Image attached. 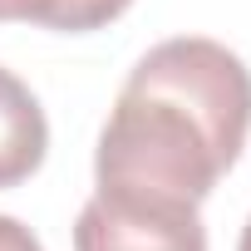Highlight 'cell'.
<instances>
[{
    "label": "cell",
    "mask_w": 251,
    "mask_h": 251,
    "mask_svg": "<svg viewBox=\"0 0 251 251\" xmlns=\"http://www.w3.org/2000/svg\"><path fill=\"white\" fill-rule=\"evenodd\" d=\"M251 133V69L207 35L153 45L99 133L94 182L113 202L202 207Z\"/></svg>",
    "instance_id": "1"
},
{
    "label": "cell",
    "mask_w": 251,
    "mask_h": 251,
    "mask_svg": "<svg viewBox=\"0 0 251 251\" xmlns=\"http://www.w3.org/2000/svg\"><path fill=\"white\" fill-rule=\"evenodd\" d=\"M74 251H207L197 207H138L94 192L74 222Z\"/></svg>",
    "instance_id": "2"
},
{
    "label": "cell",
    "mask_w": 251,
    "mask_h": 251,
    "mask_svg": "<svg viewBox=\"0 0 251 251\" xmlns=\"http://www.w3.org/2000/svg\"><path fill=\"white\" fill-rule=\"evenodd\" d=\"M45 148H50V123L40 99L10 69H0V187H20L25 177H35Z\"/></svg>",
    "instance_id": "3"
},
{
    "label": "cell",
    "mask_w": 251,
    "mask_h": 251,
    "mask_svg": "<svg viewBox=\"0 0 251 251\" xmlns=\"http://www.w3.org/2000/svg\"><path fill=\"white\" fill-rule=\"evenodd\" d=\"M133 0H5V20L59 30V35H89L113 25Z\"/></svg>",
    "instance_id": "4"
},
{
    "label": "cell",
    "mask_w": 251,
    "mask_h": 251,
    "mask_svg": "<svg viewBox=\"0 0 251 251\" xmlns=\"http://www.w3.org/2000/svg\"><path fill=\"white\" fill-rule=\"evenodd\" d=\"M0 251H45V246H40V236H35L20 217H5V212H0Z\"/></svg>",
    "instance_id": "5"
},
{
    "label": "cell",
    "mask_w": 251,
    "mask_h": 251,
    "mask_svg": "<svg viewBox=\"0 0 251 251\" xmlns=\"http://www.w3.org/2000/svg\"><path fill=\"white\" fill-rule=\"evenodd\" d=\"M236 251H251V217H246V226H241V241H236Z\"/></svg>",
    "instance_id": "6"
},
{
    "label": "cell",
    "mask_w": 251,
    "mask_h": 251,
    "mask_svg": "<svg viewBox=\"0 0 251 251\" xmlns=\"http://www.w3.org/2000/svg\"><path fill=\"white\" fill-rule=\"evenodd\" d=\"M0 20H5V0H0Z\"/></svg>",
    "instance_id": "7"
}]
</instances>
